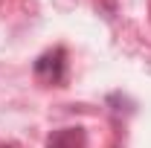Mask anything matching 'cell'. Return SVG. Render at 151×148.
Wrapping results in <instances>:
<instances>
[{"label":"cell","instance_id":"7a4b0ae2","mask_svg":"<svg viewBox=\"0 0 151 148\" xmlns=\"http://www.w3.org/2000/svg\"><path fill=\"white\" fill-rule=\"evenodd\" d=\"M84 142L87 139L81 128H61L47 139V148H84Z\"/></svg>","mask_w":151,"mask_h":148},{"label":"cell","instance_id":"6da1fadb","mask_svg":"<svg viewBox=\"0 0 151 148\" xmlns=\"http://www.w3.org/2000/svg\"><path fill=\"white\" fill-rule=\"evenodd\" d=\"M35 73L38 78L50 81V84H58L64 78V50H52L47 55H41L35 61Z\"/></svg>","mask_w":151,"mask_h":148}]
</instances>
